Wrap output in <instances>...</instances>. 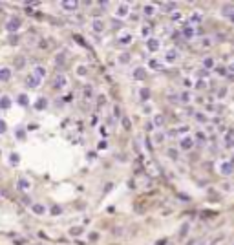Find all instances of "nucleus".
<instances>
[{"label":"nucleus","mask_w":234,"mask_h":245,"mask_svg":"<svg viewBox=\"0 0 234 245\" xmlns=\"http://www.w3.org/2000/svg\"><path fill=\"white\" fill-rule=\"evenodd\" d=\"M181 101H183V102H188V93H183V95H181Z\"/></svg>","instance_id":"obj_36"},{"label":"nucleus","mask_w":234,"mask_h":245,"mask_svg":"<svg viewBox=\"0 0 234 245\" xmlns=\"http://www.w3.org/2000/svg\"><path fill=\"white\" fill-rule=\"evenodd\" d=\"M77 73H79V75H84V73H86V70H84V66H80V68H79V70H77Z\"/></svg>","instance_id":"obj_35"},{"label":"nucleus","mask_w":234,"mask_h":245,"mask_svg":"<svg viewBox=\"0 0 234 245\" xmlns=\"http://www.w3.org/2000/svg\"><path fill=\"white\" fill-rule=\"evenodd\" d=\"M231 20H232V22H234V15H232V17H231Z\"/></svg>","instance_id":"obj_43"},{"label":"nucleus","mask_w":234,"mask_h":245,"mask_svg":"<svg viewBox=\"0 0 234 245\" xmlns=\"http://www.w3.org/2000/svg\"><path fill=\"white\" fill-rule=\"evenodd\" d=\"M70 232H72V236H79V234L82 232V229H79V227H75V229H72Z\"/></svg>","instance_id":"obj_32"},{"label":"nucleus","mask_w":234,"mask_h":245,"mask_svg":"<svg viewBox=\"0 0 234 245\" xmlns=\"http://www.w3.org/2000/svg\"><path fill=\"white\" fill-rule=\"evenodd\" d=\"M22 201H24V203H26V205H29V203H31V201H29V198H26V196L22 198Z\"/></svg>","instance_id":"obj_40"},{"label":"nucleus","mask_w":234,"mask_h":245,"mask_svg":"<svg viewBox=\"0 0 234 245\" xmlns=\"http://www.w3.org/2000/svg\"><path fill=\"white\" fill-rule=\"evenodd\" d=\"M161 7H165L163 11H172V9H176V4L174 2H170V4H161Z\"/></svg>","instance_id":"obj_21"},{"label":"nucleus","mask_w":234,"mask_h":245,"mask_svg":"<svg viewBox=\"0 0 234 245\" xmlns=\"http://www.w3.org/2000/svg\"><path fill=\"white\" fill-rule=\"evenodd\" d=\"M26 84H28L29 88H37V86L40 84V79L37 77V75H29V77L26 79Z\"/></svg>","instance_id":"obj_5"},{"label":"nucleus","mask_w":234,"mask_h":245,"mask_svg":"<svg viewBox=\"0 0 234 245\" xmlns=\"http://www.w3.org/2000/svg\"><path fill=\"white\" fill-rule=\"evenodd\" d=\"M9 106H11L9 97H0V108H2V110H6V108H9Z\"/></svg>","instance_id":"obj_14"},{"label":"nucleus","mask_w":234,"mask_h":245,"mask_svg":"<svg viewBox=\"0 0 234 245\" xmlns=\"http://www.w3.org/2000/svg\"><path fill=\"white\" fill-rule=\"evenodd\" d=\"M203 66H205V68H212V66H214V61H212L210 57H207V59L203 61Z\"/></svg>","instance_id":"obj_25"},{"label":"nucleus","mask_w":234,"mask_h":245,"mask_svg":"<svg viewBox=\"0 0 234 245\" xmlns=\"http://www.w3.org/2000/svg\"><path fill=\"white\" fill-rule=\"evenodd\" d=\"M187 229H188V225L185 223L183 227H181V230H179V236H185V234H187Z\"/></svg>","instance_id":"obj_33"},{"label":"nucleus","mask_w":234,"mask_h":245,"mask_svg":"<svg viewBox=\"0 0 234 245\" xmlns=\"http://www.w3.org/2000/svg\"><path fill=\"white\" fill-rule=\"evenodd\" d=\"M92 93H93V92H92V88H90V86H86V88H84V97H88V99H90V97H92Z\"/></svg>","instance_id":"obj_27"},{"label":"nucleus","mask_w":234,"mask_h":245,"mask_svg":"<svg viewBox=\"0 0 234 245\" xmlns=\"http://www.w3.org/2000/svg\"><path fill=\"white\" fill-rule=\"evenodd\" d=\"M183 35H185V37H187V39H192V37H194V29H192V28H188V26H187V28H185V29H183Z\"/></svg>","instance_id":"obj_17"},{"label":"nucleus","mask_w":234,"mask_h":245,"mask_svg":"<svg viewBox=\"0 0 234 245\" xmlns=\"http://www.w3.org/2000/svg\"><path fill=\"white\" fill-rule=\"evenodd\" d=\"M20 26H22V20H20L19 17H11V19L7 20V24H6V29L11 31V33H15V31L20 29Z\"/></svg>","instance_id":"obj_1"},{"label":"nucleus","mask_w":234,"mask_h":245,"mask_svg":"<svg viewBox=\"0 0 234 245\" xmlns=\"http://www.w3.org/2000/svg\"><path fill=\"white\" fill-rule=\"evenodd\" d=\"M130 42H132V35H130V33H124V35L119 37V44H121V46H126V44H130Z\"/></svg>","instance_id":"obj_10"},{"label":"nucleus","mask_w":234,"mask_h":245,"mask_svg":"<svg viewBox=\"0 0 234 245\" xmlns=\"http://www.w3.org/2000/svg\"><path fill=\"white\" fill-rule=\"evenodd\" d=\"M92 28H93V31H95V33H101V31H102V29H104V22L102 20H93V24H92Z\"/></svg>","instance_id":"obj_9"},{"label":"nucleus","mask_w":234,"mask_h":245,"mask_svg":"<svg viewBox=\"0 0 234 245\" xmlns=\"http://www.w3.org/2000/svg\"><path fill=\"white\" fill-rule=\"evenodd\" d=\"M33 75H37L39 79H42V77L46 75V70H44L42 66H37V70H35V73H33Z\"/></svg>","instance_id":"obj_19"},{"label":"nucleus","mask_w":234,"mask_h":245,"mask_svg":"<svg viewBox=\"0 0 234 245\" xmlns=\"http://www.w3.org/2000/svg\"><path fill=\"white\" fill-rule=\"evenodd\" d=\"M156 124H157V126H163V124H165V117L157 115V117H156Z\"/></svg>","instance_id":"obj_29"},{"label":"nucleus","mask_w":234,"mask_h":245,"mask_svg":"<svg viewBox=\"0 0 234 245\" xmlns=\"http://www.w3.org/2000/svg\"><path fill=\"white\" fill-rule=\"evenodd\" d=\"M17 187H19L20 190H28V188H29L31 185H29V181H28V179H24V178H20L19 181H17Z\"/></svg>","instance_id":"obj_11"},{"label":"nucleus","mask_w":234,"mask_h":245,"mask_svg":"<svg viewBox=\"0 0 234 245\" xmlns=\"http://www.w3.org/2000/svg\"><path fill=\"white\" fill-rule=\"evenodd\" d=\"M192 144H194V139H192V137H183V139H181V143H179V146H181L183 150H190V148H192Z\"/></svg>","instance_id":"obj_4"},{"label":"nucleus","mask_w":234,"mask_h":245,"mask_svg":"<svg viewBox=\"0 0 234 245\" xmlns=\"http://www.w3.org/2000/svg\"><path fill=\"white\" fill-rule=\"evenodd\" d=\"M17 101H19V104L20 106H28V95H26V93H22V95H19V99H17Z\"/></svg>","instance_id":"obj_16"},{"label":"nucleus","mask_w":234,"mask_h":245,"mask_svg":"<svg viewBox=\"0 0 234 245\" xmlns=\"http://www.w3.org/2000/svg\"><path fill=\"white\" fill-rule=\"evenodd\" d=\"M167 243V240H161V242H157V245H165Z\"/></svg>","instance_id":"obj_42"},{"label":"nucleus","mask_w":234,"mask_h":245,"mask_svg":"<svg viewBox=\"0 0 234 245\" xmlns=\"http://www.w3.org/2000/svg\"><path fill=\"white\" fill-rule=\"evenodd\" d=\"M134 77H136V79H143V77H145V71H143V68H137L136 71H134Z\"/></svg>","instance_id":"obj_22"},{"label":"nucleus","mask_w":234,"mask_h":245,"mask_svg":"<svg viewBox=\"0 0 234 245\" xmlns=\"http://www.w3.org/2000/svg\"><path fill=\"white\" fill-rule=\"evenodd\" d=\"M168 156H170V157H177V152H176V150H168Z\"/></svg>","instance_id":"obj_37"},{"label":"nucleus","mask_w":234,"mask_h":245,"mask_svg":"<svg viewBox=\"0 0 234 245\" xmlns=\"http://www.w3.org/2000/svg\"><path fill=\"white\" fill-rule=\"evenodd\" d=\"M11 79V68H0V82H7Z\"/></svg>","instance_id":"obj_2"},{"label":"nucleus","mask_w":234,"mask_h":245,"mask_svg":"<svg viewBox=\"0 0 234 245\" xmlns=\"http://www.w3.org/2000/svg\"><path fill=\"white\" fill-rule=\"evenodd\" d=\"M114 114H115V117H121V110H119V108H114Z\"/></svg>","instance_id":"obj_38"},{"label":"nucleus","mask_w":234,"mask_h":245,"mask_svg":"<svg viewBox=\"0 0 234 245\" xmlns=\"http://www.w3.org/2000/svg\"><path fill=\"white\" fill-rule=\"evenodd\" d=\"M123 124H124V128H130V121H128V119H124V121H123Z\"/></svg>","instance_id":"obj_39"},{"label":"nucleus","mask_w":234,"mask_h":245,"mask_svg":"<svg viewBox=\"0 0 234 245\" xmlns=\"http://www.w3.org/2000/svg\"><path fill=\"white\" fill-rule=\"evenodd\" d=\"M66 82H68V79H66L64 75H57V79H55V84H53V88L60 90V88H64V86H66Z\"/></svg>","instance_id":"obj_7"},{"label":"nucleus","mask_w":234,"mask_h":245,"mask_svg":"<svg viewBox=\"0 0 234 245\" xmlns=\"http://www.w3.org/2000/svg\"><path fill=\"white\" fill-rule=\"evenodd\" d=\"M150 66H154V68L157 70V66H159V64H157V61H150Z\"/></svg>","instance_id":"obj_41"},{"label":"nucleus","mask_w":234,"mask_h":245,"mask_svg":"<svg viewBox=\"0 0 234 245\" xmlns=\"http://www.w3.org/2000/svg\"><path fill=\"white\" fill-rule=\"evenodd\" d=\"M60 6H62V9H66V11L77 9V2H72V0H64V2H60Z\"/></svg>","instance_id":"obj_6"},{"label":"nucleus","mask_w":234,"mask_h":245,"mask_svg":"<svg viewBox=\"0 0 234 245\" xmlns=\"http://www.w3.org/2000/svg\"><path fill=\"white\" fill-rule=\"evenodd\" d=\"M7 132V126H6V123L0 119V134H6Z\"/></svg>","instance_id":"obj_28"},{"label":"nucleus","mask_w":234,"mask_h":245,"mask_svg":"<svg viewBox=\"0 0 234 245\" xmlns=\"http://www.w3.org/2000/svg\"><path fill=\"white\" fill-rule=\"evenodd\" d=\"M223 15H225V17H232L234 15V6H231V4L223 6Z\"/></svg>","instance_id":"obj_12"},{"label":"nucleus","mask_w":234,"mask_h":245,"mask_svg":"<svg viewBox=\"0 0 234 245\" xmlns=\"http://www.w3.org/2000/svg\"><path fill=\"white\" fill-rule=\"evenodd\" d=\"M148 48H150L152 51H156L157 48H159V42H157L156 39H150V41H148Z\"/></svg>","instance_id":"obj_20"},{"label":"nucleus","mask_w":234,"mask_h":245,"mask_svg":"<svg viewBox=\"0 0 234 245\" xmlns=\"http://www.w3.org/2000/svg\"><path fill=\"white\" fill-rule=\"evenodd\" d=\"M168 61H174V59H177V51H168V57H167Z\"/></svg>","instance_id":"obj_30"},{"label":"nucleus","mask_w":234,"mask_h":245,"mask_svg":"<svg viewBox=\"0 0 234 245\" xmlns=\"http://www.w3.org/2000/svg\"><path fill=\"white\" fill-rule=\"evenodd\" d=\"M139 93H141V99H143V101H146V99H148V97H150V92H148V90H146V88H143V90H141V92H139Z\"/></svg>","instance_id":"obj_24"},{"label":"nucleus","mask_w":234,"mask_h":245,"mask_svg":"<svg viewBox=\"0 0 234 245\" xmlns=\"http://www.w3.org/2000/svg\"><path fill=\"white\" fill-rule=\"evenodd\" d=\"M117 15H119V17L128 15V6H126V4H121V6H119V9H117Z\"/></svg>","instance_id":"obj_13"},{"label":"nucleus","mask_w":234,"mask_h":245,"mask_svg":"<svg viewBox=\"0 0 234 245\" xmlns=\"http://www.w3.org/2000/svg\"><path fill=\"white\" fill-rule=\"evenodd\" d=\"M24 64H26V59H24V57H17V59H15V66H17L19 70L24 68Z\"/></svg>","instance_id":"obj_18"},{"label":"nucleus","mask_w":234,"mask_h":245,"mask_svg":"<svg viewBox=\"0 0 234 245\" xmlns=\"http://www.w3.org/2000/svg\"><path fill=\"white\" fill-rule=\"evenodd\" d=\"M46 104H48V101H46L44 97H40L39 101L35 102V108H37V110H44V108H46Z\"/></svg>","instance_id":"obj_15"},{"label":"nucleus","mask_w":234,"mask_h":245,"mask_svg":"<svg viewBox=\"0 0 234 245\" xmlns=\"http://www.w3.org/2000/svg\"><path fill=\"white\" fill-rule=\"evenodd\" d=\"M51 212H53V216H58V214L62 212V208H60V207H57V205H55V207L51 208Z\"/></svg>","instance_id":"obj_31"},{"label":"nucleus","mask_w":234,"mask_h":245,"mask_svg":"<svg viewBox=\"0 0 234 245\" xmlns=\"http://www.w3.org/2000/svg\"><path fill=\"white\" fill-rule=\"evenodd\" d=\"M31 208H33V212H35V214H39V216L46 214V207H44V205H40V203L31 205Z\"/></svg>","instance_id":"obj_8"},{"label":"nucleus","mask_w":234,"mask_h":245,"mask_svg":"<svg viewBox=\"0 0 234 245\" xmlns=\"http://www.w3.org/2000/svg\"><path fill=\"white\" fill-rule=\"evenodd\" d=\"M232 170H234V165L232 163H221V166H219V172H221L223 176L232 174Z\"/></svg>","instance_id":"obj_3"},{"label":"nucleus","mask_w":234,"mask_h":245,"mask_svg":"<svg viewBox=\"0 0 234 245\" xmlns=\"http://www.w3.org/2000/svg\"><path fill=\"white\" fill-rule=\"evenodd\" d=\"M194 22H201V15H199V13H194V15L190 17V24H194Z\"/></svg>","instance_id":"obj_26"},{"label":"nucleus","mask_w":234,"mask_h":245,"mask_svg":"<svg viewBox=\"0 0 234 245\" xmlns=\"http://www.w3.org/2000/svg\"><path fill=\"white\" fill-rule=\"evenodd\" d=\"M143 11H145V15H148V17H150V15H154V6H150V4H148V6H145V9H143Z\"/></svg>","instance_id":"obj_23"},{"label":"nucleus","mask_w":234,"mask_h":245,"mask_svg":"<svg viewBox=\"0 0 234 245\" xmlns=\"http://www.w3.org/2000/svg\"><path fill=\"white\" fill-rule=\"evenodd\" d=\"M11 163L13 165L19 163V154H11Z\"/></svg>","instance_id":"obj_34"}]
</instances>
